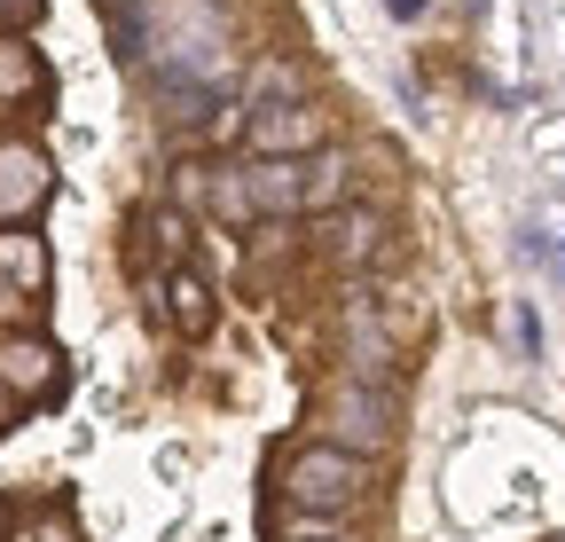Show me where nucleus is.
<instances>
[{"label":"nucleus","mask_w":565,"mask_h":542,"mask_svg":"<svg viewBox=\"0 0 565 542\" xmlns=\"http://www.w3.org/2000/svg\"><path fill=\"white\" fill-rule=\"evenodd\" d=\"M307 425H315L322 448H345V456L377 464V456H393V440H401V401H393V385H377V378H322V385L307 393Z\"/></svg>","instance_id":"f257e3e1"},{"label":"nucleus","mask_w":565,"mask_h":542,"mask_svg":"<svg viewBox=\"0 0 565 542\" xmlns=\"http://www.w3.org/2000/svg\"><path fill=\"white\" fill-rule=\"evenodd\" d=\"M267 488H275V503H291V511H330V519H353V503H362V496L377 488V464L345 456V448H322V440H291V448H275Z\"/></svg>","instance_id":"f03ea898"},{"label":"nucleus","mask_w":565,"mask_h":542,"mask_svg":"<svg viewBox=\"0 0 565 542\" xmlns=\"http://www.w3.org/2000/svg\"><path fill=\"white\" fill-rule=\"evenodd\" d=\"M244 142H252V158H315L330 142V118H322V103H267V110H252Z\"/></svg>","instance_id":"7ed1b4c3"},{"label":"nucleus","mask_w":565,"mask_h":542,"mask_svg":"<svg viewBox=\"0 0 565 542\" xmlns=\"http://www.w3.org/2000/svg\"><path fill=\"white\" fill-rule=\"evenodd\" d=\"M55 196V166L32 142H0V229H24Z\"/></svg>","instance_id":"20e7f679"},{"label":"nucleus","mask_w":565,"mask_h":542,"mask_svg":"<svg viewBox=\"0 0 565 542\" xmlns=\"http://www.w3.org/2000/svg\"><path fill=\"white\" fill-rule=\"evenodd\" d=\"M0 393L9 401H55L63 393V354L47 338H0Z\"/></svg>","instance_id":"39448f33"},{"label":"nucleus","mask_w":565,"mask_h":542,"mask_svg":"<svg viewBox=\"0 0 565 542\" xmlns=\"http://www.w3.org/2000/svg\"><path fill=\"white\" fill-rule=\"evenodd\" d=\"M315 252H322L330 267H370V259L385 252V213H377V205H338V213H322Z\"/></svg>","instance_id":"423d86ee"},{"label":"nucleus","mask_w":565,"mask_h":542,"mask_svg":"<svg viewBox=\"0 0 565 542\" xmlns=\"http://www.w3.org/2000/svg\"><path fill=\"white\" fill-rule=\"evenodd\" d=\"M338 338H345V378H377L385 385V370H393V338H385V299H345V315H338Z\"/></svg>","instance_id":"0eeeda50"},{"label":"nucleus","mask_w":565,"mask_h":542,"mask_svg":"<svg viewBox=\"0 0 565 542\" xmlns=\"http://www.w3.org/2000/svg\"><path fill=\"white\" fill-rule=\"evenodd\" d=\"M244 189H252V213L291 221V213H307V158H252Z\"/></svg>","instance_id":"6e6552de"},{"label":"nucleus","mask_w":565,"mask_h":542,"mask_svg":"<svg viewBox=\"0 0 565 542\" xmlns=\"http://www.w3.org/2000/svg\"><path fill=\"white\" fill-rule=\"evenodd\" d=\"M47 63L32 40H0V103H47Z\"/></svg>","instance_id":"1a4fd4ad"},{"label":"nucleus","mask_w":565,"mask_h":542,"mask_svg":"<svg viewBox=\"0 0 565 542\" xmlns=\"http://www.w3.org/2000/svg\"><path fill=\"white\" fill-rule=\"evenodd\" d=\"M166 315H173L181 338H204V330H212V315H221V307H212V284L196 276V267H173V276H166Z\"/></svg>","instance_id":"9d476101"},{"label":"nucleus","mask_w":565,"mask_h":542,"mask_svg":"<svg viewBox=\"0 0 565 542\" xmlns=\"http://www.w3.org/2000/svg\"><path fill=\"white\" fill-rule=\"evenodd\" d=\"M244 87H252V103H259V110H267V103H315L307 63H299V55H259Z\"/></svg>","instance_id":"9b49d317"},{"label":"nucleus","mask_w":565,"mask_h":542,"mask_svg":"<svg viewBox=\"0 0 565 542\" xmlns=\"http://www.w3.org/2000/svg\"><path fill=\"white\" fill-rule=\"evenodd\" d=\"M0 284H17L24 299L47 291V244L24 236V229H0Z\"/></svg>","instance_id":"f8f14e48"},{"label":"nucleus","mask_w":565,"mask_h":542,"mask_svg":"<svg viewBox=\"0 0 565 542\" xmlns=\"http://www.w3.org/2000/svg\"><path fill=\"white\" fill-rule=\"evenodd\" d=\"M345 181H353V158L345 150H330V158L315 150L307 158V213H338L345 205Z\"/></svg>","instance_id":"ddd939ff"},{"label":"nucleus","mask_w":565,"mask_h":542,"mask_svg":"<svg viewBox=\"0 0 565 542\" xmlns=\"http://www.w3.org/2000/svg\"><path fill=\"white\" fill-rule=\"evenodd\" d=\"M204 213H221L228 229H252V189H244V166H212V189H204Z\"/></svg>","instance_id":"4468645a"},{"label":"nucleus","mask_w":565,"mask_h":542,"mask_svg":"<svg viewBox=\"0 0 565 542\" xmlns=\"http://www.w3.org/2000/svg\"><path fill=\"white\" fill-rule=\"evenodd\" d=\"M275 542H345V519H330V511H282Z\"/></svg>","instance_id":"2eb2a0df"},{"label":"nucleus","mask_w":565,"mask_h":542,"mask_svg":"<svg viewBox=\"0 0 565 542\" xmlns=\"http://www.w3.org/2000/svg\"><path fill=\"white\" fill-rule=\"evenodd\" d=\"M204 189H212V166L204 158H181L173 166V213H204Z\"/></svg>","instance_id":"dca6fc26"},{"label":"nucleus","mask_w":565,"mask_h":542,"mask_svg":"<svg viewBox=\"0 0 565 542\" xmlns=\"http://www.w3.org/2000/svg\"><path fill=\"white\" fill-rule=\"evenodd\" d=\"M9 542H79V519L71 511H32L24 527H9Z\"/></svg>","instance_id":"f3484780"},{"label":"nucleus","mask_w":565,"mask_h":542,"mask_svg":"<svg viewBox=\"0 0 565 542\" xmlns=\"http://www.w3.org/2000/svg\"><path fill=\"white\" fill-rule=\"evenodd\" d=\"M47 17V0H0V40H24Z\"/></svg>","instance_id":"a211bd4d"},{"label":"nucleus","mask_w":565,"mask_h":542,"mask_svg":"<svg viewBox=\"0 0 565 542\" xmlns=\"http://www.w3.org/2000/svg\"><path fill=\"white\" fill-rule=\"evenodd\" d=\"M150 236H158L166 252H181V244H189V221H181V213L166 205V213H150Z\"/></svg>","instance_id":"6ab92c4d"},{"label":"nucleus","mask_w":565,"mask_h":542,"mask_svg":"<svg viewBox=\"0 0 565 542\" xmlns=\"http://www.w3.org/2000/svg\"><path fill=\"white\" fill-rule=\"evenodd\" d=\"M511 338H519V354H534V347H542V322H534L526 307H511Z\"/></svg>","instance_id":"aec40b11"},{"label":"nucleus","mask_w":565,"mask_h":542,"mask_svg":"<svg viewBox=\"0 0 565 542\" xmlns=\"http://www.w3.org/2000/svg\"><path fill=\"white\" fill-rule=\"evenodd\" d=\"M24 315H32V299L17 284H0V322H24Z\"/></svg>","instance_id":"412c9836"},{"label":"nucleus","mask_w":565,"mask_h":542,"mask_svg":"<svg viewBox=\"0 0 565 542\" xmlns=\"http://www.w3.org/2000/svg\"><path fill=\"white\" fill-rule=\"evenodd\" d=\"M385 9H393V17H424V0H385Z\"/></svg>","instance_id":"4be33fe9"},{"label":"nucleus","mask_w":565,"mask_h":542,"mask_svg":"<svg viewBox=\"0 0 565 542\" xmlns=\"http://www.w3.org/2000/svg\"><path fill=\"white\" fill-rule=\"evenodd\" d=\"M9 425H17V401H9V393H0V433H9Z\"/></svg>","instance_id":"5701e85b"},{"label":"nucleus","mask_w":565,"mask_h":542,"mask_svg":"<svg viewBox=\"0 0 565 542\" xmlns=\"http://www.w3.org/2000/svg\"><path fill=\"white\" fill-rule=\"evenodd\" d=\"M0 534H9V503H0Z\"/></svg>","instance_id":"b1692460"}]
</instances>
